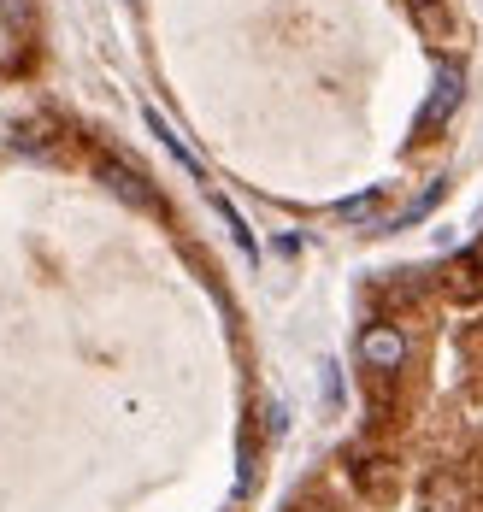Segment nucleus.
<instances>
[{
  "label": "nucleus",
  "mask_w": 483,
  "mask_h": 512,
  "mask_svg": "<svg viewBox=\"0 0 483 512\" xmlns=\"http://www.w3.org/2000/svg\"><path fill=\"white\" fill-rule=\"evenodd\" d=\"M360 359H366L372 371H395V365L407 359V336H401L395 324H372V330L360 336Z\"/></svg>",
  "instance_id": "obj_1"
},
{
  "label": "nucleus",
  "mask_w": 483,
  "mask_h": 512,
  "mask_svg": "<svg viewBox=\"0 0 483 512\" xmlns=\"http://www.w3.org/2000/svg\"><path fill=\"white\" fill-rule=\"evenodd\" d=\"M454 106H460V71H442V77H436V95H430V106L419 112V130L430 136V130H436Z\"/></svg>",
  "instance_id": "obj_2"
},
{
  "label": "nucleus",
  "mask_w": 483,
  "mask_h": 512,
  "mask_svg": "<svg viewBox=\"0 0 483 512\" xmlns=\"http://www.w3.org/2000/svg\"><path fill=\"white\" fill-rule=\"evenodd\" d=\"M148 130H154V136H160L165 142V154L177 159V165H183V171H189V177H207V171H201V159L189 154V148H183V136H177V130H171V124H165L160 112H148Z\"/></svg>",
  "instance_id": "obj_3"
},
{
  "label": "nucleus",
  "mask_w": 483,
  "mask_h": 512,
  "mask_svg": "<svg viewBox=\"0 0 483 512\" xmlns=\"http://www.w3.org/2000/svg\"><path fill=\"white\" fill-rule=\"evenodd\" d=\"M336 218H348V224H383V201L377 195H354V201L336 206Z\"/></svg>",
  "instance_id": "obj_4"
},
{
  "label": "nucleus",
  "mask_w": 483,
  "mask_h": 512,
  "mask_svg": "<svg viewBox=\"0 0 483 512\" xmlns=\"http://www.w3.org/2000/svg\"><path fill=\"white\" fill-rule=\"evenodd\" d=\"M107 183L118 189V195H124V201H136V206H148V201H154V195L142 189V177H136V171H124V165H107Z\"/></svg>",
  "instance_id": "obj_5"
},
{
  "label": "nucleus",
  "mask_w": 483,
  "mask_h": 512,
  "mask_svg": "<svg viewBox=\"0 0 483 512\" xmlns=\"http://www.w3.org/2000/svg\"><path fill=\"white\" fill-rule=\"evenodd\" d=\"M213 206H218V218L230 224V236H236V248H242V254H248V259H254V230L242 224V212H236V206L224 201V195H213Z\"/></svg>",
  "instance_id": "obj_6"
}]
</instances>
